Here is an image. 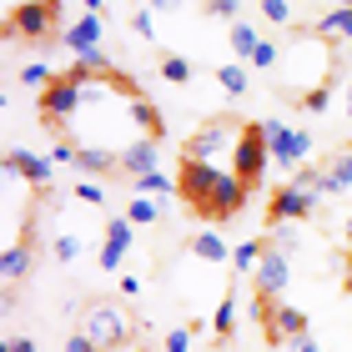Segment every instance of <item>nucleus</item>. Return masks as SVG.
Returning a JSON list of instances; mask_svg holds the SVG:
<instances>
[{
    "instance_id": "nucleus-1",
    "label": "nucleus",
    "mask_w": 352,
    "mask_h": 352,
    "mask_svg": "<svg viewBox=\"0 0 352 352\" xmlns=\"http://www.w3.org/2000/svg\"><path fill=\"white\" fill-rule=\"evenodd\" d=\"M176 186H182V201L191 212H201L206 221H227L247 206V182L232 171H221L212 162H191L182 156V171H176Z\"/></svg>"
},
{
    "instance_id": "nucleus-2",
    "label": "nucleus",
    "mask_w": 352,
    "mask_h": 352,
    "mask_svg": "<svg viewBox=\"0 0 352 352\" xmlns=\"http://www.w3.org/2000/svg\"><path fill=\"white\" fill-rule=\"evenodd\" d=\"M282 60L292 66V71H282L287 86L307 81V91H312V86H322V76H327V41H322V36H297V41L282 51ZM307 91H302V96H307Z\"/></svg>"
},
{
    "instance_id": "nucleus-3",
    "label": "nucleus",
    "mask_w": 352,
    "mask_h": 352,
    "mask_svg": "<svg viewBox=\"0 0 352 352\" xmlns=\"http://www.w3.org/2000/svg\"><path fill=\"white\" fill-rule=\"evenodd\" d=\"M236 126L227 121V116H212V121H201L197 131L186 136V146H182V156H191V162H221V156H232V146H236Z\"/></svg>"
},
{
    "instance_id": "nucleus-4",
    "label": "nucleus",
    "mask_w": 352,
    "mask_h": 352,
    "mask_svg": "<svg viewBox=\"0 0 352 352\" xmlns=\"http://www.w3.org/2000/svg\"><path fill=\"white\" fill-rule=\"evenodd\" d=\"M317 201H322V191L307 186V182H292V186H277L267 201V221L272 227H287V221H307L317 212Z\"/></svg>"
},
{
    "instance_id": "nucleus-5",
    "label": "nucleus",
    "mask_w": 352,
    "mask_h": 352,
    "mask_svg": "<svg viewBox=\"0 0 352 352\" xmlns=\"http://www.w3.org/2000/svg\"><path fill=\"white\" fill-rule=\"evenodd\" d=\"M81 332L96 347H116V342H131V317H126V307H116V302H91Z\"/></svg>"
},
{
    "instance_id": "nucleus-6",
    "label": "nucleus",
    "mask_w": 352,
    "mask_h": 352,
    "mask_svg": "<svg viewBox=\"0 0 352 352\" xmlns=\"http://www.w3.org/2000/svg\"><path fill=\"white\" fill-rule=\"evenodd\" d=\"M267 162H272V146H267L262 126H242V136H236V146H232V176H242L247 186H257Z\"/></svg>"
},
{
    "instance_id": "nucleus-7",
    "label": "nucleus",
    "mask_w": 352,
    "mask_h": 352,
    "mask_svg": "<svg viewBox=\"0 0 352 352\" xmlns=\"http://www.w3.org/2000/svg\"><path fill=\"white\" fill-rule=\"evenodd\" d=\"M257 126H262V136H267L272 162H277V166H307V151H312V136H307V131L282 126L277 116H267V121H257Z\"/></svg>"
},
{
    "instance_id": "nucleus-8",
    "label": "nucleus",
    "mask_w": 352,
    "mask_h": 352,
    "mask_svg": "<svg viewBox=\"0 0 352 352\" xmlns=\"http://www.w3.org/2000/svg\"><path fill=\"white\" fill-rule=\"evenodd\" d=\"M56 15H60V0H25V6L10 10L6 21V36H25V41H45L56 30Z\"/></svg>"
},
{
    "instance_id": "nucleus-9",
    "label": "nucleus",
    "mask_w": 352,
    "mask_h": 352,
    "mask_svg": "<svg viewBox=\"0 0 352 352\" xmlns=\"http://www.w3.org/2000/svg\"><path fill=\"white\" fill-rule=\"evenodd\" d=\"M257 317H262V327H267L272 342H297V338H307V312H302V307H287V302H262Z\"/></svg>"
},
{
    "instance_id": "nucleus-10",
    "label": "nucleus",
    "mask_w": 352,
    "mask_h": 352,
    "mask_svg": "<svg viewBox=\"0 0 352 352\" xmlns=\"http://www.w3.org/2000/svg\"><path fill=\"white\" fill-rule=\"evenodd\" d=\"M297 182L317 186L322 197H342V191H352V146H347V151H338L327 166H302Z\"/></svg>"
},
{
    "instance_id": "nucleus-11",
    "label": "nucleus",
    "mask_w": 352,
    "mask_h": 352,
    "mask_svg": "<svg viewBox=\"0 0 352 352\" xmlns=\"http://www.w3.org/2000/svg\"><path fill=\"white\" fill-rule=\"evenodd\" d=\"M287 282H292V267H287V252H277V247L267 242L262 262H257V297H262V302H277Z\"/></svg>"
},
{
    "instance_id": "nucleus-12",
    "label": "nucleus",
    "mask_w": 352,
    "mask_h": 352,
    "mask_svg": "<svg viewBox=\"0 0 352 352\" xmlns=\"http://www.w3.org/2000/svg\"><path fill=\"white\" fill-rule=\"evenodd\" d=\"M81 106H86V86L66 81V76H60L51 91H41V111H45L51 121H66V116H76Z\"/></svg>"
},
{
    "instance_id": "nucleus-13",
    "label": "nucleus",
    "mask_w": 352,
    "mask_h": 352,
    "mask_svg": "<svg viewBox=\"0 0 352 352\" xmlns=\"http://www.w3.org/2000/svg\"><path fill=\"white\" fill-rule=\"evenodd\" d=\"M6 166L15 171V176H25V186L30 191H51V156H36V151H21V146H10L6 151Z\"/></svg>"
},
{
    "instance_id": "nucleus-14",
    "label": "nucleus",
    "mask_w": 352,
    "mask_h": 352,
    "mask_svg": "<svg viewBox=\"0 0 352 352\" xmlns=\"http://www.w3.org/2000/svg\"><path fill=\"white\" fill-rule=\"evenodd\" d=\"M131 242H136V221L131 217H111V227L101 236V272H116L121 257L131 252Z\"/></svg>"
},
{
    "instance_id": "nucleus-15",
    "label": "nucleus",
    "mask_w": 352,
    "mask_h": 352,
    "mask_svg": "<svg viewBox=\"0 0 352 352\" xmlns=\"http://www.w3.org/2000/svg\"><path fill=\"white\" fill-rule=\"evenodd\" d=\"M101 15H81V21H76L66 36H60V45H66L71 56H91V51H101Z\"/></svg>"
},
{
    "instance_id": "nucleus-16",
    "label": "nucleus",
    "mask_w": 352,
    "mask_h": 352,
    "mask_svg": "<svg viewBox=\"0 0 352 352\" xmlns=\"http://www.w3.org/2000/svg\"><path fill=\"white\" fill-rule=\"evenodd\" d=\"M76 171H86V176H106V171H116L121 166V151H106V146H96V141H86V146H76Z\"/></svg>"
},
{
    "instance_id": "nucleus-17",
    "label": "nucleus",
    "mask_w": 352,
    "mask_h": 352,
    "mask_svg": "<svg viewBox=\"0 0 352 352\" xmlns=\"http://www.w3.org/2000/svg\"><path fill=\"white\" fill-rule=\"evenodd\" d=\"M121 171L131 176V182H136V176L162 171V166H156V141H146V136H141V141H131V146L121 151Z\"/></svg>"
},
{
    "instance_id": "nucleus-18",
    "label": "nucleus",
    "mask_w": 352,
    "mask_h": 352,
    "mask_svg": "<svg viewBox=\"0 0 352 352\" xmlns=\"http://www.w3.org/2000/svg\"><path fill=\"white\" fill-rule=\"evenodd\" d=\"M30 262H36V252H30V242H6V252H0V277L6 282H21Z\"/></svg>"
},
{
    "instance_id": "nucleus-19",
    "label": "nucleus",
    "mask_w": 352,
    "mask_h": 352,
    "mask_svg": "<svg viewBox=\"0 0 352 352\" xmlns=\"http://www.w3.org/2000/svg\"><path fill=\"white\" fill-rule=\"evenodd\" d=\"M131 186H136V197H151V201H162V206H166L171 197H182V186H176L171 176H162V171H151V176H136Z\"/></svg>"
},
{
    "instance_id": "nucleus-20",
    "label": "nucleus",
    "mask_w": 352,
    "mask_h": 352,
    "mask_svg": "<svg viewBox=\"0 0 352 352\" xmlns=\"http://www.w3.org/2000/svg\"><path fill=\"white\" fill-rule=\"evenodd\" d=\"M312 36H322V41H352V10H338V6H332L322 21L312 25Z\"/></svg>"
},
{
    "instance_id": "nucleus-21",
    "label": "nucleus",
    "mask_w": 352,
    "mask_h": 352,
    "mask_svg": "<svg viewBox=\"0 0 352 352\" xmlns=\"http://www.w3.org/2000/svg\"><path fill=\"white\" fill-rule=\"evenodd\" d=\"M191 252H197L201 262H217V267H221V262H232V247L221 242L217 232H191Z\"/></svg>"
},
{
    "instance_id": "nucleus-22",
    "label": "nucleus",
    "mask_w": 352,
    "mask_h": 352,
    "mask_svg": "<svg viewBox=\"0 0 352 352\" xmlns=\"http://www.w3.org/2000/svg\"><path fill=\"white\" fill-rule=\"evenodd\" d=\"M131 121L141 126V136H146V141H162V131H166V126H162V116H156V106H151V101H131Z\"/></svg>"
},
{
    "instance_id": "nucleus-23",
    "label": "nucleus",
    "mask_w": 352,
    "mask_h": 352,
    "mask_svg": "<svg viewBox=\"0 0 352 352\" xmlns=\"http://www.w3.org/2000/svg\"><path fill=\"white\" fill-rule=\"evenodd\" d=\"M257 45H262L257 25H247V21L232 25V51H236V60H252V56H257Z\"/></svg>"
},
{
    "instance_id": "nucleus-24",
    "label": "nucleus",
    "mask_w": 352,
    "mask_h": 352,
    "mask_svg": "<svg viewBox=\"0 0 352 352\" xmlns=\"http://www.w3.org/2000/svg\"><path fill=\"white\" fill-rule=\"evenodd\" d=\"M56 81H60V76L45 66V60H30V66H21V86H25V91H51Z\"/></svg>"
},
{
    "instance_id": "nucleus-25",
    "label": "nucleus",
    "mask_w": 352,
    "mask_h": 352,
    "mask_svg": "<svg viewBox=\"0 0 352 352\" xmlns=\"http://www.w3.org/2000/svg\"><path fill=\"white\" fill-rule=\"evenodd\" d=\"M232 327H236V297L227 292L217 302V312H212V332H217V338H232Z\"/></svg>"
},
{
    "instance_id": "nucleus-26",
    "label": "nucleus",
    "mask_w": 352,
    "mask_h": 352,
    "mask_svg": "<svg viewBox=\"0 0 352 352\" xmlns=\"http://www.w3.org/2000/svg\"><path fill=\"white\" fill-rule=\"evenodd\" d=\"M126 217H131L136 227H151V221L162 217V201H151V197H131V201H126Z\"/></svg>"
},
{
    "instance_id": "nucleus-27",
    "label": "nucleus",
    "mask_w": 352,
    "mask_h": 352,
    "mask_svg": "<svg viewBox=\"0 0 352 352\" xmlns=\"http://www.w3.org/2000/svg\"><path fill=\"white\" fill-rule=\"evenodd\" d=\"M262 252H267V236H257V242H242L232 252V262H236V272H257V262H262Z\"/></svg>"
},
{
    "instance_id": "nucleus-28",
    "label": "nucleus",
    "mask_w": 352,
    "mask_h": 352,
    "mask_svg": "<svg viewBox=\"0 0 352 352\" xmlns=\"http://www.w3.org/2000/svg\"><path fill=\"white\" fill-rule=\"evenodd\" d=\"M257 10H262V21L267 25H292V0H257Z\"/></svg>"
},
{
    "instance_id": "nucleus-29",
    "label": "nucleus",
    "mask_w": 352,
    "mask_h": 352,
    "mask_svg": "<svg viewBox=\"0 0 352 352\" xmlns=\"http://www.w3.org/2000/svg\"><path fill=\"white\" fill-rule=\"evenodd\" d=\"M162 81H171V86H186L191 81V60H182V56H162Z\"/></svg>"
},
{
    "instance_id": "nucleus-30",
    "label": "nucleus",
    "mask_w": 352,
    "mask_h": 352,
    "mask_svg": "<svg viewBox=\"0 0 352 352\" xmlns=\"http://www.w3.org/2000/svg\"><path fill=\"white\" fill-rule=\"evenodd\" d=\"M217 86L227 91V96H242L247 91V71L236 66V60H232V66H217Z\"/></svg>"
},
{
    "instance_id": "nucleus-31",
    "label": "nucleus",
    "mask_w": 352,
    "mask_h": 352,
    "mask_svg": "<svg viewBox=\"0 0 352 352\" xmlns=\"http://www.w3.org/2000/svg\"><path fill=\"white\" fill-rule=\"evenodd\" d=\"M51 252H56V262H76L86 252V242H81V236H71V232H60L56 242H51Z\"/></svg>"
},
{
    "instance_id": "nucleus-32",
    "label": "nucleus",
    "mask_w": 352,
    "mask_h": 352,
    "mask_svg": "<svg viewBox=\"0 0 352 352\" xmlns=\"http://www.w3.org/2000/svg\"><path fill=\"white\" fill-rule=\"evenodd\" d=\"M327 101H332V91H327V81H322V86H312L307 96H297V106L307 111V116H322V111H327Z\"/></svg>"
},
{
    "instance_id": "nucleus-33",
    "label": "nucleus",
    "mask_w": 352,
    "mask_h": 352,
    "mask_svg": "<svg viewBox=\"0 0 352 352\" xmlns=\"http://www.w3.org/2000/svg\"><path fill=\"white\" fill-rule=\"evenodd\" d=\"M76 201H86V206H106L101 182H96V176H81V182H76Z\"/></svg>"
},
{
    "instance_id": "nucleus-34",
    "label": "nucleus",
    "mask_w": 352,
    "mask_h": 352,
    "mask_svg": "<svg viewBox=\"0 0 352 352\" xmlns=\"http://www.w3.org/2000/svg\"><path fill=\"white\" fill-rule=\"evenodd\" d=\"M191 342H197V332H191V327H171L162 338V352H191Z\"/></svg>"
},
{
    "instance_id": "nucleus-35",
    "label": "nucleus",
    "mask_w": 352,
    "mask_h": 352,
    "mask_svg": "<svg viewBox=\"0 0 352 352\" xmlns=\"http://www.w3.org/2000/svg\"><path fill=\"white\" fill-rule=\"evenodd\" d=\"M206 10H212L217 15V21H242V0H206Z\"/></svg>"
},
{
    "instance_id": "nucleus-36",
    "label": "nucleus",
    "mask_w": 352,
    "mask_h": 352,
    "mask_svg": "<svg viewBox=\"0 0 352 352\" xmlns=\"http://www.w3.org/2000/svg\"><path fill=\"white\" fill-rule=\"evenodd\" d=\"M252 66H262V71H267V66H282V45L262 41V45H257V56H252Z\"/></svg>"
},
{
    "instance_id": "nucleus-37",
    "label": "nucleus",
    "mask_w": 352,
    "mask_h": 352,
    "mask_svg": "<svg viewBox=\"0 0 352 352\" xmlns=\"http://www.w3.org/2000/svg\"><path fill=\"white\" fill-rule=\"evenodd\" d=\"M131 30H136V36H156V15H151V6H141V10L131 15Z\"/></svg>"
},
{
    "instance_id": "nucleus-38",
    "label": "nucleus",
    "mask_w": 352,
    "mask_h": 352,
    "mask_svg": "<svg viewBox=\"0 0 352 352\" xmlns=\"http://www.w3.org/2000/svg\"><path fill=\"white\" fill-rule=\"evenodd\" d=\"M267 242L277 247V252H297V232H287V227H282V232H272Z\"/></svg>"
},
{
    "instance_id": "nucleus-39",
    "label": "nucleus",
    "mask_w": 352,
    "mask_h": 352,
    "mask_svg": "<svg viewBox=\"0 0 352 352\" xmlns=\"http://www.w3.org/2000/svg\"><path fill=\"white\" fill-rule=\"evenodd\" d=\"M66 352H101V347H96L86 332H71V338H66Z\"/></svg>"
},
{
    "instance_id": "nucleus-40",
    "label": "nucleus",
    "mask_w": 352,
    "mask_h": 352,
    "mask_svg": "<svg viewBox=\"0 0 352 352\" xmlns=\"http://www.w3.org/2000/svg\"><path fill=\"white\" fill-rule=\"evenodd\" d=\"M6 352H41V347L30 342V338H15V342H6Z\"/></svg>"
},
{
    "instance_id": "nucleus-41",
    "label": "nucleus",
    "mask_w": 352,
    "mask_h": 352,
    "mask_svg": "<svg viewBox=\"0 0 352 352\" xmlns=\"http://www.w3.org/2000/svg\"><path fill=\"white\" fill-rule=\"evenodd\" d=\"M186 0H151V10H182Z\"/></svg>"
},
{
    "instance_id": "nucleus-42",
    "label": "nucleus",
    "mask_w": 352,
    "mask_h": 352,
    "mask_svg": "<svg viewBox=\"0 0 352 352\" xmlns=\"http://www.w3.org/2000/svg\"><path fill=\"white\" fill-rule=\"evenodd\" d=\"M292 352H322V347H317L312 338H297V342H292Z\"/></svg>"
},
{
    "instance_id": "nucleus-43",
    "label": "nucleus",
    "mask_w": 352,
    "mask_h": 352,
    "mask_svg": "<svg viewBox=\"0 0 352 352\" xmlns=\"http://www.w3.org/2000/svg\"><path fill=\"white\" fill-rule=\"evenodd\" d=\"M101 352H141L136 342H116V347H101Z\"/></svg>"
},
{
    "instance_id": "nucleus-44",
    "label": "nucleus",
    "mask_w": 352,
    "mask_h": 352,
    "mask_svg": "<svg viewBox=\"0 0 352 352\" xmlns=\"http://www.w3.org/2000/svg\"><path fill=\"white\" fill-rule=\"evenodd\" d=\"M342 287L352 292V257H347V267H342Z\"/></svg>"
},
{
    "instance_id": "nucleus-45",
    "label": "nucleus",
    "mask_w": 352,
    "mask_h": 352,
    "mask_svg": "<svg viewBox=\"0 0 352 352\" xmlns=\"http://www.w3.org/2000/svg\"><path fill=\"white\" fill-rule=\"evenodd\" d=\"M86 15H101V0H86Z\"/></svg>"
},
{
    "instance_id": "nucleus-46",
    "label": "nucleus",
    "mask_w": 352,
    "mask_h": 352,
    "mask_svg": "<svg viewBox=\"0 0 352 352\" xmlns=\"http://www.w3.org/2000/svg\"><path fill=\"white\" fill-rule=\"evenodd\" d=\"M332 6H338V10H352V0H332Z\"/></svg>"
},
{
    "instance_id": "nucleus-47",
    "label": "nucleus",
    "mask_w": 352,
    "mask_h": 352,
    "mask_svg": "<svg viewBox=\"0 0 352 352\" xmlns=\"http://www.w3.org/2000/svg\"><path fill=\"white\" fill-rule=\"evenodd\" d=\"M342 236H347V242H352V217H347V227H342Z\"/></svg>"
},
{
    "instance_id": "nucleus-48",
    "label": "nucleus",
    "mask_w": 352,
    "mask_h": 352,
    "mask_svg": "<svg viewBox=\"0 0 352 352\" xmlns=\"http://www.w3.org/2000/svg\"><path fill=\"white\" fill-rule=\"evenodd\" d=\"M347 111H352V91H347Z\"/></svg>"
}]
</instances>
